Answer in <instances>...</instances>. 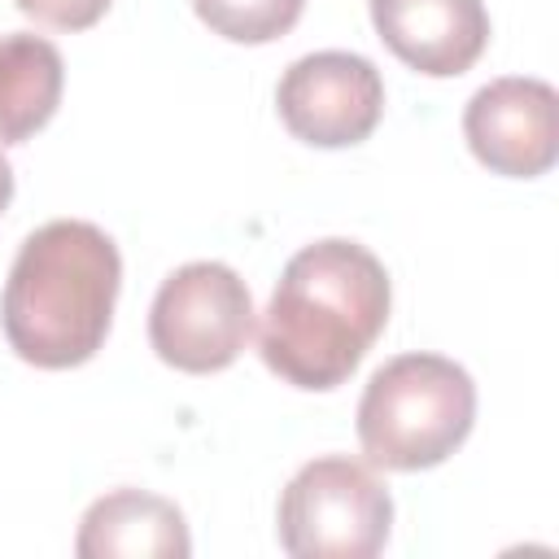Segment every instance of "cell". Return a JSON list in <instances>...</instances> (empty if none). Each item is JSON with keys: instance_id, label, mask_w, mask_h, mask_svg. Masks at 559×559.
I'll list each match as a JSON object with an SVG mask.
<instances>
[{"instance_id": "obj_5", "label": "cell", "mask_w": 559, "mask_h": 559, "mask_svg": "<svg viewBox=\"0 0 559 559\" xmlns=\"http://www.w3.org/2000/svg\"><path fill=\"white\" fill-rule=\"evenodd\" d=\"M253 336L249 284L227 262H183L170 271L148 306L153 354L188 376L223 371Z\"/></svg>"}, {"instance_id": "obj_13", "label": "cell", "mask_w": 559, "mask_h": 559, "mask_svg": "<svg viewBox=\"0 0 559 559\" xmlns=\"http://www.w3.org/2000/svg\"><path fill=\"white\" fill-rule=\"evenodd\" d=\"M9 201H13V166H9V157L0 153V214L9 210Z\"/></svg>"}, {"instance_id": "obj_11", "label": "cell", "mask_w": 559, "mask_h": 559, "mask_svg": "<svg viewBox=\"0 0 559 559\" xmlns=\"http://www.w3.org/2000/svg\"><path fill=\"white\" fill-rule=\"evenodd\" d=\"M192 9L231 44H271L297 26L306 0H192Z\"/></svg>"}, {"instance_id": "obj_6", "label": "cell", "mask_w": 559, "mask_h": 559, "mask_svg": "<svg viewBox=\"0 0 559 559\" xmlns=\"http://www.w3.org/2000/svg\"><path fill=\"white\" fill-rule=\"evenodd\" d=\"M275 109L297 140L314 148H349L376 131L384 114V79L362 52H306L284 70Z\"/></svg>"}, {"instance_id": "obj_8", "label": "cell", "mask_w": 559, "mask_h": 559, "mask_svg": "<svg viewBox=\"0 0 559 559\" xmlns=\"http://www.w3.org/2000/svg\"><path fill=\"white\" fill-rule=\"evenodd\" d=\"M371 26L397 61L428 79L472 70L489 44V13L480 0H367Z\"/></svg>"}, {"instance_id": "obj_12", "label": "cell", "mask_w": 559, "mask_h": 559, "mask_svg": "<svg viewBox=\"0 0 559 559\" xmlns=\"http://www.w3.org/2000/svg\"><path fill=\"white\" fill-rule=\"evenodd\" d=\"M26 17L44 22V26H57V31H87L105 17V9L114 0H13Z\"/></svg>"}, {"instance_id": "obj_7", "label": "cell", "mask_w": 559, "mask_h": 559, "mask_svg": "<svg viewBox=\"0 0 559 559\" xmlns=\"http://www.w3.org/2000/svg\"><path fill=\"white\" fill-rule=\"evenodd\" d=\"M463 135L493 175L537 179L559 157V96L546 79H493L467 100Z\"/></svg>"}, {"instance_id": "obj_10", "label": "cell", "mask_w": 559, "mask_h": 559, "mask_svg": "<svg viewBox=\"0 0 559 559\" xmlns=\"http://www.w3.org/2000/svg\"><path fill=\"white\" fill-rule=\"evenodd\" d=\"M66 66L52 39L13 31L0 39V144L31 140L61 105Z\"/></svg>"}, {"instance_id": "obj_4", "label": "cell", "mask_w": 559, "mask_h": 559, "mask_svg": "<svg viewBox=\"0 0 559 559\" xmlns=\"http://www.w3.org/2000/svg\"><path fill=\"white\" fill-rule=\"evenodd\" d=\"M275 520L293 559H371L389 542L393 498L367 463L323 454L284 485Z\"/></svg>"}, {"instance_id": "obj_1", "label": "cell", "mask_w": 559, "mask_h": 559, "mask_svg": "<svg viewBox=\"0 0 559 559\" xmlns=\"http://www.w3.org/2000/svg\"><path fill=\"white\" fill-rule=\"evenodd\" d=\"M389 271L358 240H314L297 249L262 314V362L310 393L354 376L389 323Z\"/></svg>"}, {"instance_id": "obj_9", "label": "cell", "mask_w": 559, "mask_h": 559, "mask_svg": "<svg viewBox=\"0 0 559 559\" xmlns=\"http://www.w3.org/2000/svg\"><path fill=\"white\" fill-rule=\"evenodd\" d=\"M79 559H183L192 555V537L183 511L148 489H114L83 511Z\"/></svg>"}, {"instance_id": "obj_3", "label": "cell", "mask_w": 559, "mask_h": 559, "mask_svg": "<svg viewBox=\"0 0 559 559\" xmlns=\"http://www.w3.org/2000/svg\"><path fill=\"white\" fill-rule=\"evenodd\" d=\"M476 424L472 376L441 354H397L358 397V441L376 467L424 472L445 463Z\"/></svg>"}, {"instance_id": "obj_2", "label": "cell", "mask_w": 559, "mask_h": 559, "mask_svg": "<svg viewBox=\"0 0 559 559\" xmlns=\"http://www.w3.org/2000/svg\"><path fill=\"white\" fill-rule=\"evenodd\" d=\"M118 284V245L96 223L52 218L35 227L0 293V328L13 354L44 371L87 362L109 336Z\"/></svg>"}]
</instances>
